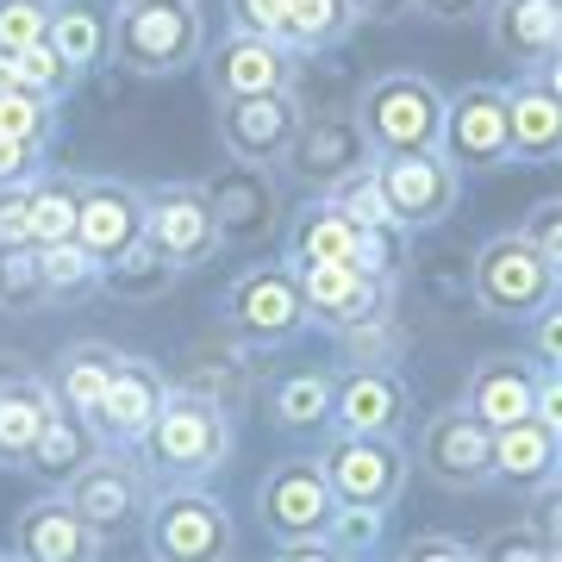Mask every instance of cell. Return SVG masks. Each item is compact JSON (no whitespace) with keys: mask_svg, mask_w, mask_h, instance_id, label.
Listing matches in <instances>:
<instances>
[{"mask_svg":"<svg viewBox=\"0 0 562 562\" xmlns=\"http://www.w3.org/2000/svg\"><path fill=\"white\" fill-rule=\"evenodd\" d=\"M138 462L150 482H206L220 475L232 450H238V425H232V406L213 401V394H194V387H169L162 413L150 419L138 443Z\"/></svg>","mask_w":562,"mask_h":562,"instance_id":"cell-1","label":"cell"},{"mask_svg":"<svg viewBox=\"0 0 562 562\" xmlns=\"http://www.w3.org/2000/svg\"><path fill=\"white\" fill-rule=\"evenodd\" d=\"M206 57L201 0H120L106 13V63L125 76L162 81Z\"/></svg>","mask_w":562,"mask_h":562,"instance_id":"cell-2","label":"cell"},{"mask_svg":"<svg viewBox=\"0 0 562 562\" xmlns=\"http://www.w3.org/2000/svg\"><path fill=\"white\" fill-rule=\"evenodd\" d=\"M144 557L157 562H225L238 557V525L232 506L206 482H162L144 506Z\"/></svg>","mask_w":562,"mask_h":562,"instance_id":"cell-3","label":"cell"},{"mask_svg":"<svg viewBox=\"0 0 562 562\" xmlns=\"http://www.w3.org/2000/svg\"><path fill=\"white\" fill-rule=\"evenodd\" d=\"M357 125L369 150H438L443 132V88L419 69H382L357 88Z\"/></svg>","mask_w":562,"mask_h":562,"instance_id":"cell-4","label":"cell"},{"mask_svg":"<svg viewBox=\"0 0 562 562\" xmlns=\"http://www.w3.org/2000/svg\"><path fill=\"white\" fill-rule=\"evenodd\" d=\"M557 281L562 269L543 250H531L519 232H494L475 250V262H469V294H475V306L487 319L501 325H525L531 313H543L557 301Z\"/></svg>","mask_w":562,"mask_h":562,"instance_id":"cell-5","label":"cell"},{"mask_svg":"<svg viewBox=\"0 0 562 562\" xmlns=\"http://www.w3.org/2000/svg\"><path fill=\"white\" fill-rule=\"evenodd\" d=\"M220 331L238 338L244 350H281V344H294L306 331L301 276L288 262H262V269L232 276L220 294Z\"/></svg>","mask_w":562,"mask_h":562,"instance_id":"cell-6","label":"cell"},{"mask_svg":"<svg viewBox=\"0 0 562 562\" xmlns=\"http://www.w3.org/2000/svg\"><path fill=\"white\" fill-rule=\"evenodd\" d=\"M319 469L338 506L394 513V501L406 494V475H413V450L401 443V431H331L319 450Z\"/></svg>","mask_w":562,"mask_h":562,"instance_id":"cell-7","label":"cell"},{"mask_svg":"<svg viewBox=\"0 0 562 562\" xmlns=\"http://www.w3.org/2000/svg\"><path fill=\"white\" fill-rule=\"evenodd\" d=\"M375 181H382V201L401 232H438L462 201V176L450 169L443 150H382Z\"/></svg>","mask_w":562,"mask_h":562,"instance_id":"cell-8","label":"cell"},{"mask_svg":"<svg viewBox=\"0 0 562 562\" xmlns=\"http://www.w3.org/2000/svg\"><path fill=\"white\" fill-rule=\"evenodd\" d=\"M438 150L457 176H501L513 169V138H506V101L494 81H469L443 94V132Z\"/></svg>","mask_w":562,"mask_h":562,"instance_id":"cell-9","label":"cell"},{"mask_svg":"<svg viewBox=\"0 0 562 562\" xmlns=\"http://www.w3.org/2000/svg\"><path fill=\"white\" fill-rule=\"evenodd\" d=\"M150 475H144L138 450H120V443H101L94 457L81 462L76 475L63 482V494H69V506H76L81 519L94 525V531H125V525L144 519V506H150Z\"/></svg>","mask_w":562,"mask_h":562,"instance_id":"cell-10","label":"cell"},{"mask_svg":"<svg viewBox=\"0 0 562 562\" xmlns=\"http://www.w3.org/2000/svg\"><path fill=\"white\" fill-rule=\"evenodd\" d=\"M144 238L157 244L181 276L206 269L225 250L220 220H213V201H206L201 181H157V188H144Z\"/></svg>","mask_w":562,"mask_h":562,"instance_id":"cell-11","label":"cell"},{"mask_svg":"<svg viewBox=\"0 0 562 562\" xmlns=\"http://www.w3.org/2000/svg\"><path fill=\"white\" fill-rule=\"evenodd\" d=\"M419 475L443 494H487L494 469H487V425L469 406H438L419 425Z\"/></svg>","mask_w":562,"mask_h":562,"instance_id":"cell-12","label":"cell"},{"mask_svg":"<svg viewBox=\"0 0 562 562\" xmlns=\"http://www.w3.org/2000/svg\"><path fill=\"white\" fill-rule=\"evenodd\" d=\"M301 120H306V106L294 88H281V94H244V101H213L220 150L232 162H262V169H276L288 157Z\"/></svg>","mask_w":562,"mask_h":562,"instance_id":"cell-13","label":"cell"},{"mask_svg":"<svg viewBox=\"0 0 562 562\" xmlns=\"http://www.w3.org/2000/svg\"><path fill=\"white\" fill-rule=\"evenodd\" d=\"M369 162H375V150L362 138L357 113H319V120L306 113L294 144H288V157H281V169L301 181L306 194H331L344 176H357Z\"/></svg>","mask_w":562,"mask_h":562,"instance_id":"cell-14","label":"cell"},{"mask_svg":"<svg viewBox=\"0 0 562 562\" xmlns=\"http://www.w3.org/2000/svg\"><path fill=\"white\" fill-rule=\"evenodd\" d=\"M281 88H301V57H294L281 38L225 32L220 50H206V94H213V101L281 94Z\"/></svg>","mask_w":562,"mask_h":562,"instance_id":"cell-15","label":"cell"},{"mask_svg":"<svg viewBox=\"0 0 562 562\" xmlns=\"http://www.w3.org/2000/svg\"><path fill=\"white\" fill-rule=\"evenodd\" d=\"M331 487H325L319 457H281L269 462V475L257 482V519L269 538H306V531H325L331 519Z\"/></svg>","mask_w":562,"mask_h":562,"instance_id":"cell-16","label":"cell"},{"mask_svg":"<svg viewBox=\"0 0 562 562\" xmlns=\"http://www.w3.org/2000/svg\"><path fill=\"white\" fill-rule=\"evenodd\" d=\"M506 101V138H513V162H557L562 150V76L557 57L538 63V69H519V76L501 88Z\"/></svg>","mask_w":562,"mask_h":562,"instance_id":"cell-17","label":"cell"},{"mask_svg":"<svg viewBox=\"0 0 562 562\" xmlns=\"http://www.w3.org/2000/svg\"><path fill=\"white\" fill-rule=\"evenodd\" d=\"M169 369H162L157 357H113V375H106V394H101V413H94V438L101 443H120V450H132V443L150 431V419L162 413V401H169Z\"/></svg>","mask_w":562,"mask_h":562,"instance_id":"cell-18","label":"cell"},{"mask_svg":"<svg viewBox=\"0 0 562 562\" xmlns=\"http://www.w3.org/2000/svg\"><path fill=\"white\" fill-rule=\"evenodd\" d=\"M294 276H301L306 325H325L331 338H338V331H357V325H369V319H382L387 301H394V288L369 281L362 269H350V262H306Z\"/></svg>","mask_w":562,"mask_h":562,"instance_id":"cell-19","label":"cell"},{"mask_svg":"<svg viewBox=\"0 0 562 562\" xmlns=\"http://www.w3.org/2000/svg\"><path fill=\"white\" fill-rule=\"evenodd\" d=\"M57 413V387L38 362L0 350V469H25L32 443L44 438V425Z\"/></svg>","mask_w":562,"mask_h":562,"instance_id":"cell-20","label":"cell"},{"mask_svg":"<svg viewBox=\"0 0 562 562\" xmlns=\"http://www.w3.org/2000/svg\"><path fill=\"white\" fill-rule=\"evenodd\" d=\"M144 238V188L120 176H81V213H76V244L88 257L113 262L120 250Z\"/></svg>","mask_w":562,"mask_h":562,"instance_id":"cell-21","label":"cell"},{"mask_svg":"<svg viewBox=\"0 0 562 562\" xmlns=\"http://www.w3.org/2000/svg\"><path fill=\"white\" fill-rule=\"evenodd\" d=\"M13 557L88 562V557H106V531H94V525L81 519L63 487H50V494L20 506V519H13Z\"/></svg>","mask_w":562,"mask_h":562,"instance_id":"cell-22","label":"cell"},{"mask_svg":"<svg viewBox=\"0 0 562 562\" xmlns=\"http://www.w3.org/2000/svg\"><path fill=\"white\" fill-rule=\"evenodd\" d=\"M206 201H213V220H220L225 244H262L281 225V188L262 162H232L206 181Z\"/></svg>","mask_w":562,"mask_h":562,"instance_id":"cell-23","label":"cell"},{"mask_svg":"<svg viewBox=\"0 0 562 562\" xmlns=\"http://www.w3.org/2000/svg\"><path fill=\"white\" fill-rule=\"evenodd\" d=\"M487 50L506 69H538L562 44V0H487Z\"/></svg>","mask_w":562,"mask_h":562,"instance_id":"cell-24","label":"cell"},{"mask_svg":"<svg viewBox=\"0 0 562 562\" xmlns=\"http://www.w3.org/2000/svg\"><path fill=\"white\" fill-rule=\"evenodd\" d=\"M538 382H543V369L525 357V350H487V357L469 369L462 406H469V413L494 431V425H513V419H525V413H531Z\"/></svg>","mask_w":562,"mask_h":562,"instance_id":"cell-25","label":"cell"},{"mask_svg":"<svg viewBox=\"0 0 562 562\" xmlns=\"http://www.w3.org/2000/svg\"><path fill=\"white\" fill-rule=\"evenodd\" d=\"M406 413H413V394L387 362H362L331 387V431H401Z\"/></svg>","mask_w":562,"mask_h":562,"instance_id":"cell-26","label":"cell"},{"mask_svg":"<svg viewBox=\"0 0 562 562\" xmlns=\"http://www.w3.org/2000/svg\"><path fill=\"white\" fill-rule=\"evenodd\" d=\"M487 469H494V487H519L531 494L538 482H550L562 469V431H550L543 419H513L487 431Z\"/></svg>","mask_w":562,"mask_h":562,"instance_id":"cell-27","label":"cell"},{"mask_svg":"<svg viewBox=\"0 0 562 562\" xmlns=\"http://www.w3.org/2000/svg\"><path fill=\"white\" fill-rule=\"evenodd\" d=\"M113 344L101 338H76V344H63L57 357H50V387H57V406L63 413H76V419L94 425V413H101V394H106V375H113Z\"/></svg>","mask_w":562,"mask_h":562,"instance_id":"cell-28","label":"cell"},{"mask_svg":"<svg viewBox=\"0 0 562 562\" xmlns=\"http://www.w3.org/2000/svg\"><path fill=\"white\" fill-rule=\"evenodd\" d=\"M350 244H357V225L344 220V206L331 194H306V206L288 220V250L281 262L288 269H306V262H350Z\"/></svg>","mask_w":562,"mask_h":562,"instance_id":"cell-29","label":"cell"},{"mask_svg":"<svg viewBox=\"0 0 562 562\" xmlns=\"http://www.w3.org/2000/svg\"><path fill=\"white\" fill-rule=\"evenodd\" d=\"M331 369H288L269 387V425L276 431H331Z\"/></svg>","mask_w":562,"mask_h":562,"instance_id":"cell-30","label":"cell"},{"mask_svg":"<svg viewBox=\"0 0 562 562\" xmlns=\"http://www.w3.org/2000/svg\"><path fill=\"white\" fill-rule=\"evenodd\" d=\"M176 281H181L176 262L162 257L150 238H138L132 250H120V257L101 269V294H113V301H125V306H150V301H162Z\"/></svg>","mask_w":562,"mask_h":562,"instance_id":"cell-31","label":"cell"},{"mask_svg":"<svg viewBox=\"0 0 562 562\" xmlns=\"http://www.w3.org/2000/svg\"><path fill=\"white\" fill-rule=\"evenodd\" d=\"M357 32V13L350 0H288V20H281V44L294 57H325V50H344Z\"/></svg>","mask_w":562,"mask_h":562,"instance_id":"cell-32","label":"cell"},{"mask_svg":"<svg viewBox=\"0 0 562 562\" xmlns=\"http://www.w3.org/2000/svg\"><path fill=\"white\" fill-rule=\"evenodd\" d=\"M101 450V438H94V425L76 419V413H50V425H44V438L32 443V457H25V475H44V482H69L81 462Z\"/></svg>","mask_w":562,"mask_h":562,"instance_id":"cell-33","label":"cell"},{"mask_svg":"<svg viewBox=\"0 0 562 562\" xmlns=\"http://www.w3.org/2000/svg\"><path fill=\"white\" fill-rule=\"evenodd\" d=\"M44 44H50L76 76H88V69H101L106 63V13H94L88 0H63V7H50V32H44Z\"/></svg>","mask_w":562,"mask_h":562,"instance_id":"cell-34","label":"cell"},{"mask_svg":"<svg viewBox=\"0 0 562 562\" xmlns=\"http://www.w3.org/2000/svg\"><path fill=\"white\" fill-rule=\"evenodd\" d=\"M32 257H38V288H44V301H88V294H101V262L88 257L76 238H63V244H32Z\"/></svg>","mask_w":562,"mask_h":562,"instance_id":"cell-35","label":"cell"},{"mask_svg":"<svg viewBox=\"0 0 562 562\" xmlns=\"http://www.w3.org/2000/svg\"><path fill=\"white\" fill-rule=\"evenodd\" d=\"M32 194V244H63L76 238V213H81V176H63V169H38L25 181Z\"/></svg>","mask_w":562,"mask_h":562,"instance_id":"cell-36","label":"cell"},{"mask_svg":"<svg viewBox=\"0 0 562 562\" xmlns=\"http://www.w3.org/2000/svg\"><path fill=\"white\" fill-rule=\"evenodd\" d=\"M406 238H413V232H401L394 220L357 225V244H350V269H362L369 281L394 288V281H401V269H406Z\"/></svg>","mask_w":562,"mask_h":562,"instance_id":"cell-37","label":"cell"},{"mask_svg":"<svg viewBox=\"0 0 562 562\" xmlns=\"http://www.w3.org/2000/svg\"><path fill=\"white\" fill-rule=\"evenodd\" d=\"M382 525L387 513H375V506H331L325 543H331V557H382Z\"/></svg>","mask_w":562,"mask_h":562,"instance_id":"cell-38","label":"cell"},{"mask_svg":"<svg viewBox=\"0 0 562 562\" xmlns=\"http://www.w3.org/2000/svg\"><path fill=\"white\" fill-rule=\"evenodd\" d=\"M57 101H44V94H25V88H0V132H13L25 144H44L57 138Z\"/></svg>","mask_w":562,"mask_h":562,"instance_id":"cell-39","label":"cell"},{"mask_svg":"<svg viewBox=\"0 0 562 562\" xmlns=\"http://www.w3.org/2000/svg\"><path fill=\"white\" fill-rule=\"evenodd\" d=\"M475 562H562L550 543L531 531V519H506V525H494L487 538H475Z\"/></svg>","mask_w":562,"mask_h":562,"instance_id":"cell-40","label":"cell"},{"mask_svg":"<svg viewBox=\"0 0 562 562\" xmlns=\"http://www.w3.org/2000/svg\"><path fill=\"white\" fill-rule=\"evenodd\" d=\"M331 201L344 206V220H350V225L394 220V213H387V201H382V181H375V162H369V169H357V176H344L338 188H331Z\"/></svg>","mask_w":562,"mask_h":562,"instance_id":"cell-41","label":"cell"},{"mask_svg":"<svg viewBox=\"0 0 562 562\" xmlns=\"http://www.w3.org/2000/svg\"><path fill=\"white\" fill-rule=\"evenodd\" d=\"M44 32H50V7L44 0H0V50L44 44Z\"/></svg>","mask_w":562,"mask_h":562,"instance_id":"cell-42","label":"cell"},{"mask_svg":"<svg viewBox=\"0 0 562 562\" xmlns=\"http://www.w3.org/2000/svg\"><path fill=\"white\" fill-rule=\"evenodd\" d=\"M32 301H44L32 244H20V250H0V306H32Z\"/></svg>","mask_w":562,"mask_h":562,"instance_id":"cell-43","label":"cell"},{"mask_svg":"<svg viewBox=\"0 0 562 562\" xmlns=\"http://www.w3.org/2000/svg\"><path fill=\"white\" fill-rule=\"evenodd\" d=\"M519 238L531 244V250H543V257L562 269V201H557V194L531 201V213L519 220Z\"/></svg>","mask_w":562,"mask_h":562,"instance_id":"cell-44","label":"cell"},{"mask_svg":"<svg viewBox=\"0 0 562 562\" xmlns=\"http://www.w3.org/2000/svg\"><path fill=\"white\" fill-rule=\"evenodd\" d=\"M288 0H225V25L232 32H257V38H281Z\"/></svg>","mask_w":562,"mask_h":562,"instance_id":"cell-45","label":"cell"},{"mask_svg":"<svg viewBox=\"0 0 562 562\" xmlns=\"http://www.w3.org/2000/svg\"><path fill=\"white\" fill-rule=\"evenodd\" d=\"M394 557H406V562H475V543L450 538V531H419V538H406Z\"/></svg>","mask_w":562,"mask_h":562,"instance_id":"cell-46","label":"cell"},{"mask_svg":"<svg viewBox=\"0 0 562 562\" xmlns=\"http://www.w3.org/2000/svg\"><path fill=\"white\" fill-rule=\"evenodd\" d=\"M32 244V194H25V181L13 188H0V250H20Z\"/></svg>","mask_w":562,"mask_h":562,"instance_id":"cell-47","label":"cell"},{"mask_svg":"<svg viewBox=\"0 0 562 562\" xmlns=\"http://www.w3.org/2000/svg\"><path fill=\"white\" fill-rule=\"evenodd\" d=\"M525 519H531V531H538V538L562 557V482H557V475L531 487V513H525Z\"/></svg>","mask_w":562,"mask_h":562,"instance_id":"cell-48","label":"cell"},{"mask_svg":"<svg viewBox=\"0 0 562 562\" xmlns=\"http://www.w3.org/2000/svg\"><path fill=\"white\" fill-rule=\"evenodd\" d=\"M531 362L538 369H550V375H562V313H557V301L543 306V313H531Z\"/></svg>","mask_w":562,"mask_h":562,"instance_id":"cell-49","label":"cell"},{"mask_svg":"<svg viewBox=\"0 0 562 562\" xmlns=\"http://www.w3.org/2000/svg\"><path fill=\"white\" fill-rule=\"evenodd\" d=\"M44 169V144H25L13 132H0V188H13V181H32Z\"/></svg>","mask_w":562,"mask_h":562,"instance_id":"cell-50","label":"cell"},{"mask_svg":"<svg viewBox=\"0 0 562 562\" xmlns=\"http://www.w3.org/2000/svg\"><path fill=\"white\" fill-rule=\"evenodd\" d=\"M413 13L431 25H469L487 13V0H413Z\"/></svg>","mask_w":562,"mask_h":562,"instance_id":"cell-51","label":"cell"},{"mask_svg":"<svg viewBox=\"0 0 562 562\" xmlns=\"http://www.w3.org/2000/svg\"><path fill=\"white\" fill-rule=\"evenodd\" d=\"M350 13H357V25H387V20H406L413 0H350Z\"/></svg>","mask_w":562,"mask_h":562,"instance_id":"cell-52","label":"cell"},{"mask_svg":"<svg viewBox=\"0 0 562 562\" xmlns=\"http://www.w3.org/2000/svg\"><path fill=\"white\" fill-rule=\"evenodd\" d=\"M44 7H63V0H44Z\"/></svg>","mask_w":562,"mask_h":562,"instance_id":"cell-53","label":"cell"}]
</instances>
